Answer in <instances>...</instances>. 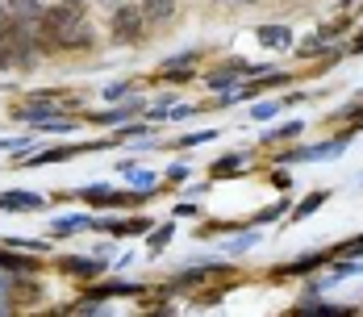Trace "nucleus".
Instances as JSON below:
<instances>
[{"mask_svg":"<svg viewBox=\"0 0 363 317\" xmlns=\"http://www.w3.org/2000/svg\"><path fill=\"white\" fill-rule=\"evenodd\" d=\"M38 209H46V196H38V192H26V188L0 192V213H38Z\"/></svg>","mask_w":363,"mask_h":317,"instance_id":"6","label":"nucleus"},{"mask_svg":"<svg viewBox=\"0 0 363 317\" xmlns=\"http://www.w3.org/2000/svg\"><path fill=\"white\" fill-rule=\"evenodd\" d=\"M79 230H92V217L72 213V217H55L50 221V238H67V234H79Z\"/></svg>","mask_w":363,"mask_h":317,"instance_id":"13","label":"nucleus"},{"mask_svg":"<svg viewBox=\"0 0 363 317\" xmlns=\"http://www.w3.org/2000/svg\"><path fill=\"white\" fill-rule=\"evenodd\" d=\"M172 105H176V96L167 92V96H159L155 105L146 109V117H150V121H163V117H167V109H172Z\"/></svg>","mask_w":363,"mask_h":317,"instance_id":"29","label":"nucleus"},{"mask_svg":"<svg viewBox=\"0 0 363 317\" xmlns=\"http://www.w3.org/2000/svg\"><path fill=\"white\" fill-rule=\"evenodd\" d=\"M218 130H201V134H184L180 142H167V146H201V142H213Z\"/></svg>","mask_w":363,"mask_h":317,"instance_id":"31","label":"nucleus"},{"mask_svg":"<svg viewBox=\"0 0 363 317\" xmlns=\"http://www.w3.org/2000/svg\"><path fill=\"white\" fill-rule=\"evenodd\" d=\"M121 176H125V184H130L134 192H155V188L163 184L155 172H143V167H134V163H121Z\"/></svg>","mask_w":363,"mask_h":317,"instance_id":"12","label":"nucleus"},{"mask_svg":"<svg viewBox=\"0 0 363 317\" xmlns=\"http://www.w3.org/2000/svg\"><path fill=\"white\" fill-rule=\"evenodd\" d=\"M242 167H247V155H242V150H234V155H221L218 163L209 167V176H213V179H230V176H238Z\"/></svg>","mask_w":363,"mask_h":317,"instance_id":"16","label":"nucleus"},{"mask_svg":"<svg viewBox=\"0 0 363 317\" xmlns=\"http://www.w3.org/2000/svg\"><path fill=\"white\" fill-rule=\"evenodd\" d=\"M125 92H130V84H109V88H105V96H109V101H121Z\"/></svg>","mask_w":363,"mask_h":317,"instance_id":"36","label":"nucleus"},{"mask_svg":"<svg viewBox=\"0 0 363 317\" xmlns=\"http://www.w3.org/2000/svg\"><path fill=\"white\" fill-rule=\"evenodd\" d=\"M146 109L143 96H125L121 105H113V109H96V113H88L84 121H92V126H125V121H134L138 113Z\"/></svg>","mask_w":363,"mask_h":317,"instance_id":"3","label":"nucleus"},{"mask_svg":"<svg viewBox=\"0 0 363 317\" xmlns=\"http://www.w3.org/2000/svg\"><path fill=\"white\" fill-rule=\"evenodd\" d=\"M326 259H330L326 250H318V255H305V259H296V263H284V267H276V272H272V280H292V276H309V272H318V267H322Z\"/></svg>","mask_w":363,"mask_h":317,"instance_id":"9","label":"nucleus"},{"mask_svg":"<svg viewBox=\"0 0 363 317\" xmlns=\"http://www.w3.org/2000/svg\"><path fill=\"white\" fill-rule=\"evenodd\" d=\"M101 4H109V9H117V4H121V0H101Z\"/></svg>","mask_w":363,"mask_h":317,"instance_id":"42","label":"nucleus"},{"mask_svg":"<svg viewBox=\"0 0 363 317\" xmlns=\"http://www.w3.org/2000/svg\"><path fill=\"white\" fill-rule=\"evenodd\" d=\"M63 4H84V0H63Z\"/></svg>","mask_w":363,"mask_h":317,"instance_id":"43","label":"nucleus"},{"mask_svg":"<svg viewBox=\"0 0 363 317\" xmlns=\"http://www.w3.org/2000/svg\"><path fill=\"white\" fill-rule=\"evenodd\" d=\"M292 313H305V317H347L355 313V305H334V301H296Z\"/></svg>","mask_w":363,"mask_h":317,"instance_id":"10","label":"nucleus"},{"mask_svg":"<svg viewBox=\"0 0 363 317\" xmlns=\"http://www.w3.org/2000/svg\"><path fill=\"white\" fill-rule=\"evenodd\" d=\"M4 4H9L13 21H30V26H38V21H42V13H46V4H42V0H4Z\"/></svg>","mask_w":363,"mask_h":317,"instance_id":"14","label":"nucleus"},{"mask_svg":"<svg viewBox=\"0 0 363 317\" xmlns=\"http://www.w3.org/2000/svg\"><path fill=\"white\" fill-rule=\"evenodd\" d=\"M113 188L109 184H88V188H79V192H75V196H79V201H88V205H96V209H101V205H105V196H109Z\"/></svg>","mask_w":363,"mask_h":317,"instance_id":"23","label":"nucleus"},{"mask_svg":"<svg viewBox=\"0 0 363 317\" xmlns=\"http://www.w3.org/2000/svg\"><path fill=\"white\" fill-rule=\"evenodd\" d=\"M284 209H289V201H276V205H267L263 213H255V226H272V221H280V217H284Z\"/></svg>","mask_w":363,"mask_h":317,"instance_id":"26","label":"nucleus"},{"mask_svg":"<svg viewBox=\"0 0 363 317\" xmlns=\"http://www.w3.org/2000/svg\"><path fill=\"white\" fill-rule=\"evenodd\" d=\"M338 255H363V234H359V238H351V243H342Z\"/></svg>","mask_w":363,"mask_h":317,"instance_id":"35","label":"nucleus"},{"mask_svg":"<svg viewBox=\"0 0 363 317\" xmlns=\"http://www.w3.org/2000/svg\"><path fill=\"white\" fill-rule=\"evenodd\" d=\"M192 75H196V71H192V67H176V71H163V79H167V84H188Z\"/></svg>","mask_w":363,"mask_h":317,"instance_id":"33","label":"nucleus"},{"mask_svg":"<svg viewBox=\"0 0 363 317\" xmlns=\"http://www.w3.org/2000/svg\"><path fill=\"white\" fill-rule=\"evenodd\" d=\"M138 292H143V284H130V280H109L96 288V296H105V301L109 296H138Z\"/></svg>","mask_w":363,"mask_h":317,"instance_id":"20","label":"nucleus"},{"mask_svg":"<svg viewBox=\"0 0 363 317\" xmlns=\"http://www.w3.org/2000/svg\"><path fill=\"white\" fill-rule=\"evenodd\" d=\"M238 4H251V0H238Z\"/></svg>","mask_w":363,"mask_h":317,"instance_id":"44","label":"nucleus"},{"mask_svg":"<svg viewBox=\"0 0 363 317\" xmlns=\"http://www.w3.org/2000/svg\"><path fill=\"white\" fill-rule=\"evenodd\" d=\"M143 30H146V13L138 9V4L121 0V4L113 9V17H109V34H113V42H121V46H134V42L143 38Z\"/></svg>","mask_w":363,"mask_h":317,"instance_id":"1","label":"nucleus"},{"mask_svg":"<svg viewBox=\"0 0 363 317\" xmlns=\"http://www.w3.org/2000/svg\"><path fill=\"white\" fill-rule=\"evenodd\" d=\"M113 138H117V146H121V142H130V138H150V126L125 121V126H117V134H113Z\"/></svg>","mask_w":363,"mask_h":317,"instance_id":"24","label":"nucleus"},{"mask_svg":"<svg viewBox=\"0 0 363 317\" xmlns=\"http://www.w3.org/2000/svg\"><path fill=\"white\" fill-rule=\"evenodd\" d=\"M359 101H363V92H359Z\"/></svg>","mask_w":363,"mask_h":317,"instance_id":"45","label":"nucleus"},{"mask_svg":"<svg viewBox=\"0 0 363 317\" xmlns=\"http://www.w3.org/2000/svg\"><path fill=\"white\" fill-rule=\"evenodd\" d=\"M105 267H109V263L96 259V255H92V259H79V255H63V259H59V272H63V276H79V280L105 276Z\"/></svg>","mask_w":363,"mask_h":317,"instance_id":"7","label":"nucleus"},{"mask_svg":"<svg viewBox=\"0 0 363 317\" xmlns=\"http://www.w3.org/2000/svg\"><path fill=\"white\" fill-rule=\"evenodd\" d=\"M351 55H363V30L355 34V42H351Z\"/></svg>","mask_w":363,"mask_h":317,"instance_id":"40","label":"nucleus"},{"mask_svg":"<svg viewBox=\"0 0 363 317\" xmlns=\"http://www.w3.org/2000/svg\"><path fill=\"white\" fill-rule=\"evenodd\" d=\"M13 313V305H9V301H0V317H9Z\"/></svg>","mask_w":363,"mask_h":317,"instance_id":"41","label":"nucleus"},{"mask_svg":"<svg viewBox=\"0 0 363 317\" xmlns=\"http://www.w3.org/2000/svg\"><path fill=\"white\" fill-rule=\"evenodd\" d=\"M330 30H322V34H313L309 38V42H305V46H296V55H301V59H318V55H326L330 50Z\"/></svg>","mask_w":363,"mask_h":317,"instance_id":"21","label":"nucleus"},{"mask_svg":"<svg viewBox=\"0 0 363 317\" xmlns=\"http://www.w3.org/2000/svg\"><path fill=\"white\" fill-rule=\"evenodd\" d=\"M289 42H292L289 26H259V46L263 50H284Z\"/></svg>","mask_w":363,"mask_h":317,"instance_id":"15","label":"nucleus"},{"mask_svg":"<svg viewBox=\"0 0 363 317\" xmlns=\"http://www.w3.org/2000/svg\"><path fill=\"white\" fill-rule=\"evenodd\" d=\"M92 255H96V259H105V263H109V259H113V243H101V247L92 250Z\"/></svg>","mask_w":363,"mask_h":317,"instance_id":"39","label":"nucleus"},{"mask_svg":"<svg viewBox=\"0 0 363 317\" xmlns=\"http://www.w3.org/2000/svg\"><path fill=\"white\" fill-rule=\"evenodd\" d=\"M84 146H50V150H30V155H21V163H34V167H46V163H67L75 159Z\"/></svg>","mask_w":363,"mask_h":317,"instance_id":"11","label":"nucleus"},{"mask_svg":"<svg viewBox=\"0 0 363 317\" xmlns=\"http://www.w3.org/2000/svg\"><path fill=\"white\" fill-rule=\"evenodd\" d=\"M138 9L150 21H172L176 17V0H138Z\"/></svg>","mask_w":363,"mask_h":317,"instance_id":"18","label":"nucleus"},{"mask_svg":"<svg viewBox=\"0 0 363 317\" xmlns=\"http://www.w3.org/2000/svg\"><path fill=\"white\" fill-rule=\"evenodd\" d=\"M4 247H17V250H34V255H46L50 243H42V238H0Z\"/></svg>","mask_w":363,"mask_h":317,"instance_id":"25","label":"nucleus"},{"mask_svg":"<svg viewBox=\"0 0 363 317\" xmlns=\"http://www.w3.org/2000/svg\"><path fill=\"white\" fill-rule=\"evenodd\" d=\"M255 243H259V226L247 230V234H238V238H230V243H221V255H234V259H238V255H247Z\"/></svg>","mask_w":363,"mask_h":317,"instance_id":"19","label":"nucleus"},{"mask_svg":"<svg viewBox=\"0 0 363 317\" xmlns=\"http://www.w3.org/2000/svg\"><path fill=\"white\" fill-rule=\"evenodd\" d=\"M0 272H9V276H38V255H17V247H0Z\"/></svg>","mask_w":363,"mask_h":317,"instance_id":"8","label":"nucleus"},{"mask_svg":"<svg viewBox=\"0 0 363 317\" xmlns=\"http://www.w3.org/2000/svg\"><path fill=\"white\" fill-rule=\"evenodd\" d=\"M326 201H330V192H326V188H318V192H309V196H305V201H301V205L292 209V221H305V217H313V213L322 209Z\"/></svg>","mask_w":363,"mask_h":317,"instance_id":"17","label":"nucleus"},{"mask_svg":"<svg viewBox=\"0 0 363 317\" xmlns=\"http://www.w3.org/2000/svg\"><path fill=\"white\" fill-rule=\"evenodd\" d=\"M67 105H59L55 96H30L21 109H13L17 113V121H26V126H42V121H50V117H59Z\"/></svg>","mask_w":363,"mask_h":317,"instance_id":"4","label":"nucleus"},{"mask_svg":"<svg viewBox=\"0 0 363 317\" xmlns=\"http://www.w3.org/2000/svg\"><path fill=\"white\" fill-rule=\"evenodd\" d=\"M201 59V50H184V55H172L167 63H163V71H176V67H192Z\"/></svg>","mask_w":363,"mask_h":317,"instance_id":"30","label":"nucleus"},{"mask_svg":"<svg viewBox=\"0 0 363 317\" xmlns=\"http://www.w3.org/2000/svg\"><path fill=\"white\" fill-rule=\"evenodd\" d=\"M188 176H192L188 167H167V172H163V184H159V188H176V184H184Z\"/></svg>","mask_w":363,"mask_h":317,"instance_id":"32","label":"nucleus"},{"mask_svg":"<svg viewBox=\"0 0 363 317\" xmlns=\"http://www.w3.org/2000/svg\"><path fill=\"white\" fill-rule=\"evenodd\" d=\"M9 296H13V280H9V272H4V276H0V301H9Z\"/></svg>","mask_w":363,"mask_h":317,"instance_id":"38","label":"nucleus"},{"mask_svg":"<svg viewBox=\"0 0 363 317\" xmlns=\"http://www.w3.org/2000/svg\"><path fill=\"white\" fill-rule=\"evenodd\" d=\"M280 101H259V105L251 109V121H272V117H276V113H280Z\"/></svg>","mask_w":363,"mask_h":317,"instance_id":"28","label":"nucleus"},{"mask_svg":"<svg viewBox=\"0 0 363 317\" xmlns=\"http://www.w3.org/2000/svg\"><path fill=\"white\" fill-rule=\"evenodd\" d=\"M267 179H272V184H276L280 192H289V188H292V176H289V172H284V167H276V172H272V176H267Z\"/></svg>","mask_w":363,"mask_h":317,"instance_id":"34","label":"nucleus"},{"mask_svg":"<svg viewBox=\"0 0 363 317\" xmlns=\"http://www.w3.org/2000/svg\"><path fill=\"white\" fill-rule=\"evenodd\" d=\"M176 217H201V209L192 201H184V205H176Z\"/></svg>","mask_w":363,"mask_h":317,"instance_id":"37","label":"nucleus"},{"mask_svg":"<svg viewBox=\"0 0 363 317\" xmlns=\"http://www.w3.org/2000/svg\"><path fill=\"white\" fill-rule=\"evenodd\" d=\"M176 238V226L167 221V226H159V230H150V238H146V247H150V255H163V247Z\"/></svg>","mask_w":363,"mask_h":317,"instance_id":"22","label":"nucleus"},{"mask_svg":"<svg viewBox=\"0 0 363 317\" xmlns=\"http://www.w3.org/2000/svg\"><path fill=\"white\" fill-rule=\"evenodd\" d=\"M301 130H305V121H284L280 130H272V134H267L263 142H284V138H296Z\"/></svg>","mask_w":363,"mask_h":317,"instance_id":"27","label":"nucleus"},{"mask_svg":"<svg viewBox=\"0 0 363 317\" xmlns=\"http://www.w3.org/2000/svg\"><path fill=\"white\" fill-rule=\"evenodd\" d=\"M242 71H255L247 59H234V63H221L218 71H209L205 75V84L213 88V92H230V88H238L242 84Z\"/></svg>","mask_w":363,"mask_h":317,"instance_id":"5","label":"nucleus"},{"mask_svg":"<svg viewBox=\"0 0 363 317\" xmlns=\"http://www.w3.org/2000/svg\"><path fill=\"white\" fill-rule=\"evenodd\" d=\"M347 142H351V134L330 138V142H322V146H292L289 155H284V163H322V159H338V155L347 150Z\"/></svg>","mask_w":363,"mask_h":317,"instance_id":"2","label":"nucleus"}]
</instances>
